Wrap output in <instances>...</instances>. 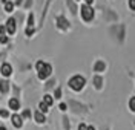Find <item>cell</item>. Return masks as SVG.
Returning <instances> with one entry per match:
<instances>
[{"instance_id":"e0dca14e","label":"cell","mask_w":135,"mask_h":130,"mask_svg":"<svg viewBox=\"0 0 135 130\" xmlns=\"http://www.w3.org/2000/svg\"><path fill=\"white\" fill-rule=\"evenodd\" d=\"M55 83H57V80H55L54 77L51 78V80H48V81H46V84H45V90L48 92V90H51V89H54Z\"/></svg>"},{"instance_id":"9c48e42d","label":"cell","mask_w":135,"mask_h":130,"mask_svg":"<svg viewBox=\"0 0 135 130\" xmlns=\"http://www.w3.org/2000/svg\"><path fill=\"white\" fill-rule=\"evenodd\" d=\"M5 29H6V34L8 35H14L17 31V20L14 17H11L9 20H6V25H5Z\"/></svg>"},{"instance_id":"8d00e7d4","label":"cell","mask_w":135,"mask_h":130,"mask_svg":"<svg viewBox=\"0 0 135 130\" xmlns=\"http://www.w3.org/2000/svg\"><path fill=\"white\" fill-rule=\"evenodd\" d=\"M103 130H110V129H109V127H104V129H103Z\"/></svg>"},{"instance_id":"7a4b0ae2","label":"cell","mask_w":135,"mask_h":130,"mask_svg":"<svg viewBox=\"0 0 135 130\" xmlns=\"http://www.w3.org/2000/svg\"><path fill=\"white\" fill-rule=\"evenodd\" d=\"M35 70H37V78L42 80V81H46L52 75V64L38 60L35 63Z\"/></svg>"},{"instance_id":"4dcf8cb0","label":"cell","mask_w":135,"mask_h":130,"mask_svg":"<svg viewBox=\"0 0 135 130\" xmlns=\"http://www.w3.org/2000/svg\"><path fill=\"white\" fill-rule=\"evenodd\" d=\"M22 116H23V119H25V118H31V110H29V109H26L25 112L22 113Z\"/></svg>"},{"instance_id":"f35d334b","label":"cell","mask_w":135,"mask_h":130,"mask_svg":"<svg viewBox=\"0 0 135 130\" xmlns=\"http://www.w3.org/2000/svg\"><path fill=\"white\" fill-rule=\"evenodd\" d=\"M75 2H80V0H75Z\"/></svg>"},{"instance_id":"9a60e30c","label":"cell","mask_w":135,"mask_h":130,"mask_svg":"<svg viewBox=\"0 0 135 130\" xmlns=\"http://www.w3.org/2000/svg\"><path fill=\"white\" fill-rule=\"evenodd\" d=\"M34 121L37 122V124H45L46 122V116H45V113L43 112H40V110H35L34 112Z\"/></svg>"},{"instance_id":"5b68a950","label":"cell","mask_w":135,"mask_h":130,"mask_svg":"<svg viewBox=\"0 0 135 130\" xmlns=\"http://www.w3.org/2000/svg\"><path fill=\"white\" fill-rule=\"evenodd\" d=\"M80 17L84 23H91L94 18H95V9L92 8V5H88V3H83L80 6Z\"/></svg>"},{"instance_id":"cb8c5ba5","label":"cell","mask_w":135,"mask_h":130,"mask_svg":"<svg viewBox=\"0 0 135 130\" xmlns=\"http://www.w3.org/2000/svg\"><path fill=\"white\" fill-rule=\"evenodd\" d=\"M14 6H16V5H14L12 2H8V0L5 2V11H6V12H12Z\"/></svg>"},{"instance_id":"d6986e66","label":"cell","mask_w":135,"mask_h":130,"mask_svg":"<svg viewBox=\"0 0 135 130\" xmlns=\"http://www.w3.org/2000/svg\"><path fill=\"white\" fill-rule=\"evenodd\" d=\"M38 110L43 112V113H48L49 112V106L45 103V101H40V103H38Z\"/></svg>"},{"instance_id":"ac0fdd59","label":"cell","mask_w":135,"mask_h":130,"mask_svg":"<svg viewBox=\"0 0 135 130\" xmlns=\"http://www.w3.org/2000/svg\"><path fill=\"white\" fill-rule=\"evenodd\" d=\"M127 109H129L131 113H135V95L129 98V101H127Z\"/></svg>"},{"instance_id":"74e56055","label":"cell","mask_w":135,"mask_h":130,"mask_svg":"<svg viewBox=\"0 0 135 130\" xmlns=\"http://www.w3.org/2000/svg\"><path fill=\"white\" fill-rule=\"evenodd\" d=\"M134 127H135V119H134Z\"/></svg>"},{"instance_id":"44dd1931","label":"cell","mask_w":135,"mask_h":130,"mask_svg":"<svg viewBox=\"0 0 135 130\" xmlns=\"http://www.w3.org/2000/svg\"><path fill=\"white\" fill-rule=\"evenodd\" d=\"M61 121H63V127H65V130H71V121H69V118H68L66 115L61 118Z\"/></svg>"},{"instance_id":"d6a6232c","label":"cell","mask_w":135,"mask_h":130,"mask_svg":"<svg viewBox=\"0 0 135 130\" xmlns=\"http://www.w3.org/2000/svg\"><path fill=\"white\" fill-rule=\"evenodd\" d=\"M23 3H25V0H16V3H14V5H16V6H22Z\"/></svg>"},{"instance_id":"277c9868","label":"cell","mask_w":135,"mask_h":130,"mask_svg":"<svg viewBox=\"0 0 135 130\" xmlns=\"http://www.w3.org/2000/svg\"><path fill=\"white\" fill-rule=\"evenodd\" d=\"M68 109H71V112L74 115H88L89 113L88 104L81 103L78 100H68Z\"/></svg>"},{"instance_id":"836d02e7","label":"cell","mask_w":135,"mask_h":130,"mask_svg":"<svg viewBox=\"0 0 135 130\" xmlns=\"http://www.w3.org/2000/svg\"><path fill=\"white\" fill-rule=\"evenodd\" d=\"M84 3H88V5H94V2H95V0H83Z\"/></svg>"},{"instance_id":"ba28073f","label":"cell","mask_w":135,"mask_h":130,"mask_svg":"<svg viewBox=\"0 0 135 130\" xmlns=\"http://www.w3.org/2000/svg\"><path fill=\"white\" fill-rule=\"evenodd\" d=\"M106 69H108V63L103 60V58L95 60V63H94V66H92V70L95 74H104Z\"/></svg>"},{"instance_id":"6da1fadb","label":"cell","mask_w":135,"mask_h":130,"mask_svg":"<svg viewBox=\"0 0 135 130\" xmlns=\"http://www.w3.org/2000/svg\"><path fill=\"white\" fill-rule=\"evenodd\" d=\"M108 31H109L110 37H112L118 44L124 43V40H126V25H124V23H112Z\"/></svg>"},{"instance_id":"f546056e","label":"cell","mask_w":135,"mask_h":130,"mask_svg":"<svg viewBox=\"0 0 135 130\" xmlns=\"http://www.w3.org/2000/svg\"><path fill=\"white\" fill-rule=\"evenodd\" d=\"M32 2H34V0H25V3H23L25 9H31V6H32Z\"/></svg>"},{"instance_id":"7c38bea8","label":"cell","mask_w":135,"mask_h":130,"mask_svg":"<svg viewBox=\"0 0 135 130\" xmlns=\"http://www.w3.org/2000/svg\"><path fill=\"white\" fill-rule=\"evenodd\" d=\"M0 72H2L3 77H11V75H12V66H11L9 63H3V64L0 66Z\"/></svg>"},{"instance_id":"ffe728a7","label":"cell","mask_w":135,"mask_h":130,"mask_svg":"<svg viewBox=\"0 0 135 130\" xmlns=\"http://www.w3.org/2000/svg\"><path fill=\"white\" fill-rule=\"evenodd\" d=\"M26 26H29V28L35 26V18H34V12H29V15H28V23H26Z\"/></svg>"},{"instance_id":"f1b7e54d","label":"cell","mask_w":135,"mask_h":130,"mask_svg":"<svg viewBox=\"0 0 135 130\" xmlns=\"http://www.w3.org/2000/svg\"><path fill=\"white\" fill-rule=\"evenodd\" d=\"M0 116H2V118H8L9 112L6 110V109H0Z\"/></svg>"},{"instance_id":"8fae6325","label":"cell","mask_w":135,"mask_h":130,"mask_svg":"<svg viewBox=\"0 0 135 130\" xmlns=\"http://www.w3.org/2000/svg\"><path fill=\"white\" fill-rule=\"evenodd\" d=\"M11 121H12V126H14L16 129H22V127H23V116H22V115L14 113V115L11 116Z\"/></svg>"},{"instance_id":"4fadbf2b","label":"cell","mask_w":135,"mask_h":130,"mask_svg":"<svg viewBox=\"0 0 135 130\" xmlns=\"http://www.w3.org/2000/svg\"><path fill=\"white\" fill-rule=\"evenodd\" d=\"M66 6L69 9V12L72 14V15H77V12H78V6H77V2L75 0H66Z\"/></svg>"},{"instance_id":"603a6c76","label":"cell","mask_w":135,"mask_h":130,"mask_svg":"<svg viewBox=\"0 0 135 130\" xmlns=\"http://www.w3.org/2000/svg\"><path fill=\"white\" fill-rule=\"evenodd\" d=\"M43 101H45V103L48 104V106H52V104H54V96H51V95H48V93H46V95L43 96Z\"/></svg>"},{"instance_id":"4316f807","label":"cell","mask_w":135,"mask_h":130,"mask_svg":"<svg viewBox=\"0 0 135 130\" xmlns=\"http://www.w3.org/2000/svg\"><path fill=\"white\" fill-rule=\"evenodd\" d=\"M59 110L60 112H66L68 110V103H60L59 104Z\"/></svg>"},{"instance_id":"7402d4cb","label":"cell","mask_w":135,"mask_h":130,"mask_svg":"<svg viewBox=\"0 0 135 130\" xmlns=\"http://www.w3.org/2000/svg\"><path fill=\"white\" fill-rule=\"evenodd\" d=\"M61 96H63V90H61V87H55V90H54V98H55V100H60V98H61Z\"/></svg>"},{"instance_id":"8992f818","label":"cell","mask_w":135,"mask_h":130,"mask_svg":"<svg viewBox=\"0 0 135 130\" xmlns=\"http://www.w3.org/2000/svg\"><path fill=\"white\" fill-rule=\"evenodd\" d=\"M55 28L60 32H69L72 29V25L63 14H60V15H55Z\"/></svg>"},{"instance_id":"83f0119b","label":"cell","mask_w":135,"mask_h":130,"mask_svg":"<svg viewBox=\"0 0 135 130\" xmlns=\"http://www.w3.org/2000/svg\"><path fill=\"white\" fill-rule=\"evenodd\" d=\"M8 40H9V38H8V35H6V34L0 35V43H2V44H6V43H8Z\"/></svg>"},{"instance_id":"3957f363","label":"cell","mask_w":135,"mask_h":130,"mask_svg":"<svg viewBox=\"0 0 135 130\" xmlns=\"http://www.w3.org/2000/svg\"><path fill=\"white\" fill-rule=\"evenodd\" d=\"M68 87L72 90V92H81L84 87H86V78L83 75H80V74H77V75H72V77L68 80Z\"/></svg>"},{"instance_id":"52a82bcc","label":"cell","mask_w":135,"mask_h":130,"mask_svg":"<svg viewBox=\"0 0 135 130\" xmlns=\"http://www.w3.org/2000/svg\"><path fill=\"white\" fill-rule=\"evenodd\" d=\"M101 8L104 9L103 11V20L106 22V23H118V20H120V15L117 14V11L115 9L109 8V6H101Z\"/></svg>"},{"instance_id":"1f68e13d","label":"cell","mask_w":135,"mask_h":130,"mask_svg":"<svg viewBox=\"0 0 135 130\" xmlns=\"http://www.w3.org/2000/svg\"><path fill=\"white\" fill-rule=\"evenodd\" d=\"M86 129H88V124H84V122L78 124V130H86Z\"/></svg>"},{"instance_id":"2e32d148","label":"cell","mask_w":135,"mask_h":130,"mask_svg":"<svg viewBox=\"0 0 135 130\" xmlns=\"http://www.w3.org/2000/svg\"><path fill=\"white\" fill-rule=\"evenodd\" d=\"M8 107L11 109V110H14V112H17L18 109H20V100L17 98V96H14V98H11L8 101Z\"/></svg>"},{"instance_id":"d590c367","label":"cell","mask_w":135,"mask_h":130,"mask_svg":"<svg viewBox=\"0 0 135 130\" xmlns=\"http://www.w3.org/2000/svg\"><path fill=\"white\" fill-rule=\"evenodd\" d=\"M0 130H6V127L5 126H0Z\"/></svg>"},{"instance_id":"e575fe53","label":"cell","mask_w":135,"mask_h":130,"mask_svg":"<svg viewBox=\"0 0 135 130\" xmlns=\"http://www.w3.org/2000/svg\"><path fill=\"white\" fill-rule=\"evenodd\" d=\"M86 130H97V129H95L94 126H88V129H86Z\"/></svg>"},{"instance_id":"d4e9b609","label":"cell","mask_w":135,"mask_h":130,"mask_svg":"<svg viewBox=\"0 0 135 130\" xmlns=\"http://www.w3.org/2000/svg\"><path fill=\"white\" fill-rule=\"evenodd\" d=\"M25 34L28 35V37H32V35L35 34V26H32V28H29V26H26V29H25Z\"/></svg>"},{"instance_id":"484cf974","label":"cell","mask_w":135,"mask_h":130,"mask_svg":"<svg viewBox=\"0 0 135 130\" xmlns=\"http://www.w3.org/2000/svg\"><path fill=\"white\" fill-rule=\"evenodd\" d=\"M127 8L132 12H135V0H127Z\"/></svg>"},{"instance_id":"30bf717a","label":"cell","mask_w":135,"mask_h":130,"mask_svg":"<svg viewBox=\"0 0 135 130\" xmlns=\"http://www.w3.org/2000/svg\"><path fill=\"white\" fill-rule=\"evenodd\" d=\"M92 84H94V89L95 90H103V87H104V78L101 74H95L92 78Z\"/></svg>"},{"instance_id":"5bb4252c","label":"cell","mask_w":135,"mask_h":130,"mask_svg":"<svg viewBox=\"0 0 135 130\" xmlns=\"http://www.w3.org/2000/svg\"><path fill=\"white\" fill-rule=\"evenodd\" d=\"M11 89V83L8 80H0V93L2 95H6Z\"/></svg>"}]
</instances>
